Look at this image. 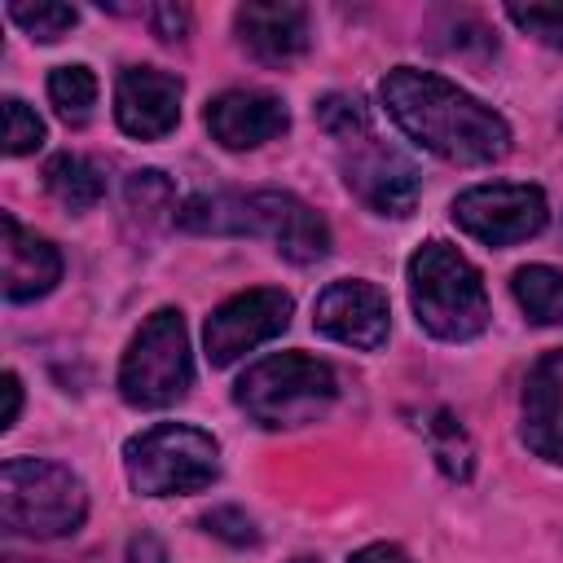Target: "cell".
<instances>
[{"label":"cell","mask_w":563,"mask_h":563,"mask_svg":"<svg viewBox=\"0 0 563 563\" xmlns=\"http://www.w3.org/2000/svg\"><path fill=\"white\" fill-rule=\"evenodd\" d=\"M62 282V255L48 238L22 229L9 211L0 216V286L9 303L48 295Z\"/></svg>","instance_id":"cell-14"},{"label":"cell","mask_w":563,"mask_h":563,"mask_svg":"<svg viewBox=\"0 0 563 563\" xmlns=\"http://www.w3.org/2000/svg\"><path fill=\"white\" fill-rule=\"evenodd\" d=\"M40 145H44V119L22 97H4V154L22 158Z\"/></svg>","instance_id":"cell-23"},{"label":"cell","mask_w":563,"mask_h":563,"mask_svg":"<svg viewBox=\"0 0 563 563\" xmlns=\"http://www.w3.org/2000/svg\"><path fill=\"white\" fill-rule=\"evenodd\" d=\"M202 528L216 532V537H224V541H233V545H255V528H251V519H246L242 510H233V506H220V510L202 515Z\"/></svg>","instance_id":"cell-26"},{"label":"cell","mask_w":563,"mask_h":563,"mask_svg":"<svg viewBox=\"0 0 563 563\" xmlns=\"http://www.w3.org/2000/svg\"><path fill=\"white\" fill-rule=\"evenodd\" d=\"M317 123H321L339 145H347V141H356V136L374 132L365 106H361L356 97H339V92L325 97V101H317Z\"/></svg>","instance_id":"cell-22"},{"label":"cell","mask_w":563,"mask_h":563,"mask_svg":"<svg viewBox=\"0 0 563 563\" xmlns=\"http://www.w3.org/2000/svg\"><path fill=\"white\" fill-rule=\"evenodd\" d=\"M312 325H317L325 339H334V343L374 352V347L387 343V330H391L387 295H383L374 282H361V277L330 282V286L317 295V303H312Z\"/></svg>","instance_id":"cell-11"},{"label":"cell","mask_w":563,"mask_h":563,"mask_svg":"<svg viewBox=\"0 0 563 563\" xmlns=\"http://www.w3.org/2000/svg\"><path fill=\"white\" fill-rule=\"evenodd\" d=\"M207 132L224 150H255L290 128V114L282 97L273 92H251V88H229L216 101H207Z\"/></svg>","instance_id":"cell-13"},{"label":"cell","mask_w":563,"mask_h":563,"mask_svg":"<svg viewBox=\"0 0 563 563\" xmlns=\"http://www.w3.org/2000/svg\"><path fill=\"white\" fill-rule=\"evenodd\" d=\"M233 26L242 35V44L268 62V66H286L308 48V9L290 4V0H260V4H242L233 13Z\"/></svg>","instance_id":"cell-15"},{"label":"cell","mask_w":563,"mask_h":563,"mask_svg":"<svg viewBox=\"0 0 563 563\" xmlns=\"http://www.w3.org/2000/svg\"><path fill=\"white\" fill-rule=\"evenodd\" d=\"M128 207L141 216H172L176 220V189H172V180L163 176V172H136L132 180H128Z\"/></svg>","instance_id":"cell-25"},{"label":"cell","mask_w":563,"mask_h":563,"mask_svg":"<svg viewBox=\"0 0 563 563\" xmlns=\"http://www.w3.org/2000/svg\"><path fill=\"white\" fill-rule=\"evenodd\" d=\"M506 18L528 31L532 40L563 48V0H541V4H506Z\"/></svg>","instance_id":"cell-24"},{"label":"cell","mask_w":563,"mask_h":563,"mask_svg":"<svg viewBox=\"0 0 563 563\" xmlns=\"http://www.w3.org/2000/svg\"><path fill=\"white\" fill-rule=\"evenodd\" d=\"M515 303L528 312L537 325H563V273L550 264H528L510 282Z\"/></svg>","instance_id":"cell-18"},{"label":"cell","mask_w":563,"mask_h":563,"mask_svg":"<svg viewBox=\"0 0 563 563\" xmlns=\"http://www.w3.org/2000/svg\"><path fill=\"white\" fill-rule=\"evenodd\" d=\"M194 387L189 330L176 308H158L145 317L136 339L119 361V396L136 409H167Z\"/></svg>","instance_id":"cell-7"},{"label":"cell","mask_w":563,"mask_h":563,"mask_svg":"<svg viewBox=\"0 0 563 563\" xmlns=\"http://www.w3.org/2000/svg\"><path fill=\"white\" fill-rule=\"evenodd\" d=\"M185 84L158 66H128L114 84V119L136 141H158L180 123Z\"/></svg>","instance_id":"cell-12"},{"label":"cell","mask_w":563,"mask_h":563,"mask_svg":"<svg viewBox=\"0 0 563 563\" xmlns=\"http://www.w3.org/2000/svg\"><path fill=\"white\" fill-rule=\"evenodd\" d=\"M150 22H154V31H158L163 40H185V31H189V9H180V4H154V9H150Z\"/></svg>","instance_id":"cell-27"},{"label":"cell","mask_w":563,"mask_h":563,"mask_svg":"<svg viewBox=\"0 0 563 563\" xmlns=\"http://www.w3.org/2000/svg\"><path fill=\"white\" fill-rule=\"evenodd\" d=\"M48 101L57 106V114L66 123H88L92 106H97V75L88 66H57L48 75Z\"/></svg>","instance_id":"cell-19"},{"label":"cell","mask_w":563,"mask_h":563,"mask_svg":"<svg viewBox=\"0 0 563 563\" xmlns=\"http://www.w3.org/2000/svg\"><path fill=\"white\" fill-rule=\"evenodd\" d=\"M347 563H409V554L400 545H391V541H374V545L356 550Z\"/></svg>","instance_id":"cell-28"},{"label":"cell","mask_w":563,"mask_h":563,"mask_svg":"<svg viewBox=\"0 0 563 563\" xmlns=\"http://www.w3.org/2000/svg\"><path fill=\"white\" fill-rule=\"evenodd\" d=\"M88 519L84 479L44 457H9L0 466V523L18 537L53 541Z\"/></svg>","instance_id":"cell-5"},{"label":"cell","mask_w":563,"mask_h":563,"mask_svg":"<svg viewBox=\"0 0 563 563\" xmlns=\"http://www.w3.org/2000/svg\"><path fill=\"white\" fill-rule=\"evenodd\" d=\"M18 413H22V383H18V374H4V413H0V431H9V427L18 422Z\"/></svg>","instance_id":"cell-30"},{"label":"cell","mask_w":563,"mask_h":563,"mask_svg":"<svg viewBox=\"0 0 563 563\" xmlns=\"http://www.w3.org/2000/svg\"><path fill=\"white\" fill-rule=\"evenodd\" d=\"M453 220L484 246H510L537 238L550 220V207L537 185H475L453 198Z\"/></svg>","instance_id":"cell-8"},{"label":"cell","mask_w":563,"mask_h":563,"mask_svg":"<svg viewBox=\"0 0 563 563\" xmlns=\"http://www.w3.org/2000/svg\"><path fill=\"white\" fill-rule=\"evenodd\" d=\"M123 471L145 497L202 493L220 475V444L189 422H158L123 444Z\"/></svg>","instance_id":"cell-6"},{"label":"cell","mask_w":563,"mask_h":563,"mask_svg":"<svg viewBox=\"0 0 563 563\" xmlns=\"http://www.w3.org/2000/svg\"><path fill=\"white\" fill-rule=\"evenodd\" d=\"M523 444L545 457L563 462V347L545 352L523 383Z\"/></svg>","instance_id":"cell-16"},{"label":"cell","mask_w":563,"mask_h":563,"mask_svg":"<svg viewBox=\"0 0 563 563\" xmlns=\"http://www.w3.org/2000/svg\"><path fill=\"white\" fill-rule=\"evenodd\" d=\"M9 18L26 31V35H35V40H44V44H53V40H62L75 22H79V13H75V4H57V0H35V4H26V0H13L9 4Z\"/></svg>","instance_id":"cell-21"},{"label":"cell","mask_w":563,"mask_h":563,"mask_svg":"<svg viewBox=\"0 0 563 563\" xmlns=\"http://www.w3.org/2000/svg\"><path fill=\"white\" fill-rule=\"evenodd\" d=\"M189 233H264L290 264H312L330 251L325 220L286 189H251V194H198L176 211Z\"/></svg>","instance_id":"cell-2"},{"label":"cell","mask_w":563,"mask_h":563,"mask_svg":"<svg viewBox=\"0 0 563 563\" xmlns=\"http://www.w3.org/2000/svg\"><path fill=\"white\" fill-rule=\"evenodd\" d=\"M409 303L427 334L444 343H466L488 325V290L479 268L449 242L431 238L409 255Z\"/></svg>","instance_id":"cell-3"},{"label":"cell","mask_w":563,"mask_h":563,"mask_svg":"<svg viewBox=\"0 0 563 563\" xmlns=\"http://www.w3.org/2000/svg\"><path fill=\"white\" fill-rule=\"evenodd\" d=\"M290 295L286 290H273V286H255V290H242L233 299H224L207 325H202V347H207V361L216 369L233 365L238 356H246L251 347L277 339L286 325H290Z\"/></svg>","instance_id":"cell-9"},{"label":"cell","mask_w":563,"mask_h":563,"mask_svg":"<svg viewBox=\"0 0 563 563\" xmlns=\"http://www.w3.org/2000/svg\"><path fill=\"white\" fill-rule=\"evenodd\" d=\"M128 563H167V554L150 532H141V537L128 541Z\"/></svg>","instance_id":"cell-29"},{"label":"cell","mask_w":563,"mask_h":563,"mask_svg":"<svg viewBox=\"0 0 563 563\" xmlns=\"http://www.w3.org/2000/svg\"><path fill=\"white\" fill-rule=\"evenodd\" d=\"M383 106L409 141H418L444 163L475 167V163H497L510 150L506 119L435 70H418V66L387 70Z\"/></svg>","instance_id":"cell-1"},{"label":"cell","mask_w":563,"mask_h":563,"mask_svg":"<svg viewBox=\"0 0 563 563\" xmlns=\"http://www.w3.org/2000/svg\"><path fill=\"white\" fill-rule=\"evenodd\" d=\"M44 185H48V194H53L62 207H70V211H88V207H97L101 194H106L101 167H97L92 158H84V154H53L48 167H44Z\"/></svg>","instance_id":"cell-17"},{"label":"cell","mask_w":563,"mask_h":563,"mask_svg":"<svg viewBox=\"0 0 563 563\" xmlns=\"http://www.w3.org/2000/svg\"><path fill=\"white\" fill-rule=\"evenodd\" d=\"M427 435H431V453H435V462L444 466V475H449V479H471L475 449H471L466 431H462L444 409L435 413V422H427Z\"/></svg>","instance_id":"cell-20"},{"label":"cell","mask_w":563,"mask_h":563,"mask_svg":"<svg viewBox=\"0 0 563 563\" xmlns=\"http://www.w3.org/2000/svg\"><path fill=\"white\" fill-rule=\"evenodd\" d=\"M343 180L378 216H409L422 194L418 167L400 150L383 145L374 132L343 145Z\"/></svg>","instance_id":"cell-10"},{"label":"cell","mask_w":563,"mask_h":563,"mask_svg":"<svg viewBox=\"0 0 563 563\" xmlns=\"http://www.w3.org/2000/svg\"><path fill=\"white\" fill-rule=\"evenodd\" d=\"M339 396L334 369L308 352H273L264 361H255L238 387L233 400L238 409L260 422V427H303L317 422Z\"/></svg>","instance_id":"cell-4"}]
</instances>
